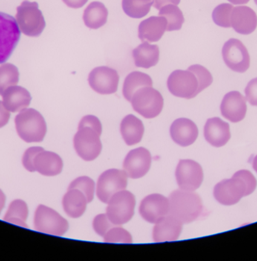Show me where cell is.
<instances>
[{"mask_svg":"<svg viewBox=\"0 0 257 261\" xmlns=\"http://www.w3.org/2000/svg\"><path fill=\"white\" fill-rule=\"evenodd\" d=\"M168 215L182 221L183 224L192 222L203 212L201 198L191 191L177 189L170 194Z\"/></svg>","mask_w":257,"mask_h":261,"instance_id":"6da1fadb","label":"cell"},{"mask_svg":"<svg viewBox=\"0 0 257 261\" xmlns=\"http://www.w3.org/2000/svg\"><path fill=\"white\" fill-rule=\"evenodd\" d=\"M15 129L26 143H40L44 140L47 126L43 116L36 110L25 108L15 118Z\"/></svg>","mask_w":257,"mask_h":261,"instance_id":"7a4b0ae2","label":"cell"},{"mask_svg":"<svg viewBox=\"0 0 257 261\" xmlns=\"http://www.w3.org/2000/svg\"><path fill=\"white\" fill-rule=\"evenodd\" d=\"M15 19L20 31L29 37H38L45 28L44 16L35 2L24 1L17 7Z\"/></svg>","mask_w":257,"mask_h":261,"instance_id":"3957f363","label":"cell"},{"mask_svg":"<svg viewBox=\"0 0 257 261\" xmlns=\"http://www.w3.org/2000/svg\"><path fill=\"white\" fill-rule=\"evenodd\" d=\"M130 102L133 110L147 119L159 115L164 105L162 94L152 87H144L137 90Z\"/></svg>","mask_w":257,"mask_h":261,"instance_id":"277c9868","label":"cell"},{"mask_svg":"<svg viewBox=\"0 0 257 261\" xmlns=\"http://www.w3.org/2000/svg\"><path fill=\"white\" fill-rule=\"evenodd\" d=\"M136 199L132 192L122 190L110 198L107 207V215L113 224L121 226L131 220L134 215Z\"/></svg>","mask_w":257,"mask_h":261,"instance_id":"5b68a950","label":"cell"},{"mask_svg":"<svg viewBox=\"0 0 257 261\" xmlns=\"http://www.w3.org/2000/svg\"><path fill=\"white\" fill-rule=\"evenodd\" d=\"M34 226L38 232L62 236L68 230V222L56 211L40 204L35 211Z\"/></svg>","mask_w":257,"mask_h":261,"instance_id":"8992f818","label":"cell"},{"mask_svg":"<svg viewBox=\"0 0 257 261\" xmlns=\"http://www.w3.org/2000/svg\"><path fill=\"white\" fill-rule=\"evenodd\" d=\"M247 195H249L247 185L236 173L232 178L217 183L214 189V198L223 205L237 204L243 197Z\"/></svg>","mask_w":257,"mask_h":261,"instance_id":"52a82bcc","label":"cell"},{"mask_svg":"<svg viewBox=\"0 0 257 261\" xmlns=\"http://www.w3.org/2000/svg\"><path fill=\"white\" fill-rule=\"evenodd\" d=\"M20 36L16 19L0 12V64L9 59L19 42Z\"/></svg>","mask_w":257,"mask_h":261,"instance_id":"ba28073f","label":"cell"},{"mask_svg":"<svg viewBox=\"0 0 257 261\" xmlns=\"http://www.w3.org/2000/svg\"><path fill=\"white\" fill-rule=\"evenodd\" d=\"M167 87L171 94L182 98H194L199 94L198 80L189 70L173 71L167 81Z\"/></svg>","mask_w":257,"mask_h":261,"instance_id":"9c48e42d","label":"cell"},{"mask_svg":"<svg viewBox=\"0 0 257 261\" xmlns=\"http://www.w3.org/2000/svg\"><path fill=\"white\" fill-rule=\"evenodd\" d=\"M127 177L125 171L119 169H108L102 172L96 185L97 198L102 202L108 203L114 194L126 189Z\"/></svg>","mask_w":257,"mask_h":261,"instance_id":"30bf717a","label":"cell"},{"mask_svg":"<svg viewBox=\"0 0 257 261\" xmlns=\"http://www.w3.org/2000/svg\"><path fill=\"white\" fill-rule=\"evenodd\" d=\"M222 56L226 66L237 73H244L249 69L250 57L241 41L230 39L222 48Z\"/></svg>","mask_w":257,"mask_h":261,"instance_id":"8fae6325","label":"cell"},{"mask_svg":"<svg viewBox=\"0 0 257 261\" xmlns=\"http://www.w3.org/2000/svg\"><path fill=\"white\" fill-rule=\"evenodd\" d=\"M73 146L78 155L85 161L94 160L102 150L99 134L90 127L78 129L73 138Z\"/></svg>","mask_w":257,"mask_h":261,"instance_id":"7c38bea8","label":"cell"},{"mask_svg":"<svg viewBox=\"0 0 257 261\" xmlns=\"http://www.w3.org/2000/svg\"><path fill=\"white\" fill-rule=\"evenodd\" d=\"M119 76L116 70L107 66L93 68L88 76L90 88L99 94H112L117 91Z\"/></svg>","mask_w":257,"mask_h":261,"instance_id":"4fadbf2b","label":"cell"},{"mask_svg":"<svg viewBox=\"0 0 257 261\" xmlns=\"http://www.w3.org/2000/svg\"><path fill=\"white\" fill-rule=\"evenodd\" d=\"M175 177L181 189L194 192L203 181V169L194 160H182L177 164Z\"/></svg>","mask_w":257,"mask_h":261,"instance_id":"5bb4252c","label":"cell"},{"mask_svg":"<svg viewBox=\"0 0 257 261\" xmlns=\"http://www.w3.org/2000/svg\"><path fill=\"white\" fill-rule=\"evenodd\" d=\"M169 200L160 194H151L143 198L139 206L142 218L151 224H156L169 213Z\"/></svg>","mask_w":257,"mask_h":261,"instance_id":"9a60e30c","label":"cell"},{"mask_svg":"<svg viewBox=\"0 0 257 261\" xmlns=\"http://www.w3.org/2000/svg\"><path fill=\"white\" fill-rule=\"evenodd\" d=\"M151 156L149 151L143 147L130 151L123 162V169L131 178L143 177L149 170Z\"/></svg>","mask_w":257,"mask_h":261,"instance_id":"2e32d148","label":"cell"},{"mask_svg":"<svg viewBox=\"0 0 257 261\" xmlns=\"http://www.w3.org/2000/svg\"><path fill=\"white\" fill-rule=\"evenodd\" d=\"M246 98L239 91H230L223 97L220 111L224 118L233 123L243 120L246 114Z\"/></svg>","mask_w":257,"mask_h":261,"instance_id":"e0dca14e","label":"cell"},{"mask_svg":"<svg viewBox=\"0 0 257 261\" xmlns=\"http://www.w3.org/2000/svg\"><path fill=\"white\" fill-rule=\"evenodd\" d=\"M230 23L236 33L246 36L253 33L256 29L257 16L253 10L246 6L234 7Z\"/></svg>","mask_w":257,"mask_h":261,"instance_id":"ac0fdd59","label":"cell"},{"mask_svg":"<svg viewBox=\"0 0 257 261\" xmlns=\"http://www.w3.org/2000/svg\"><path fill=\"white\" fill-rule=\"evenodd\" d=\"M170 134L174 143L181 146H188L197 140L198 129L192 120L179 118L171 124Z\"/></svg>","mask_w":257,"mask_h":261,"instance_id":"d6986e66","label":"cell"},{"mask_svg":"<svg viewBox=\"0 0 257 261\" xmlns=\"http://www.w3.org/2000/svg\"><path fill=\"white\" fill-rule=\"evenodd\" d=\"M204 138L211 146L221 147L230 139V131L227 123L219 117L208 119L203 129Z\"/></svg>","mask_w":257,"mask_h":261,"instance_id":"ffe728a7","label":"cell"},{"mask_svg":"<svg viewBox=\"0 0 257 261\" xmlns=\"http://www.w3.org/2000/svg\"><path fill=\"white\" fill-rule=\"evenodd\" d=\"M183 223L171 215H168L158 221L153 228V241L155 242L174 241L178 239Z\"/></svg>","mask_w":257,"mask_h":261,"instance_id":"44dd1931","label":"cell"},{"mask_svg":"<svg viewBox=\"0 0 257 261\" xmlns=\"http://www.w3.org/2000/svg\"><path fill=\"white\" fill-rule=\"evenodd\" d=\"M168 27V22L163 16H151L139 24L138 32L142 42H159Z\"/></svg>","mask_w":257,"mask_h":261,"instance_id":"7402d4cb","label":"cell"},{"mask_svg":"<svg viewBox=\"0 0 257 261\" xmlns=\"http://www.w3.org/2000/svg\"><path fill=\"white\" fill-rule=\"evenodd\" d=\"M3 103L9 112H20L30 105V93L22 87H9L3 94Z\"/></svg>","mask_w":257,"mask_h":261,"instance_id":"603a6c76","label":"cell"},{"mask_svg":"<svg viewBox=\"0 0 257 261\" xmlns=\"http://www.w3.org/2000/svg\"><path fill=\"white\" fill-rule=\"evenodd\" d=\"M35 172L45 176H55L61 173L63 161L58 154L50 151L42 150L37 154L34 160Z\"/></svg>","mask_w":257,"mask_h":261,"instance_id":"cb8c5ba5","label":"cell"},{"mask_svg":"<svg viewBox=\"0 0 257 261\" xmlns=\"http://www.w3.org/2000/svg\"><path fill=\"white\" fill-rule=\"evenodd\" d=\"M159 48L158 45H151L144 42L137 48L133 49V58L137 68H148L156 66L159 61Z\"/></svg>","mask_w":257,"mask_h":261,"instance_id":"d4e9b609","label":"cell"},{"mask_svg":"<svg viewBox=\"0 0 257 261\" xmlns=\"http://www.w3.org/2000/svg\"><path fill=\"white\" fill-rule=\"evenodd\" d=\"M120 132L127 145L137 144L142 140L143 136V123L133 114H128L121 122Z\"/></svg>","mask_w":257,"mask_h":261,"instance_id":"484cf974","label":"cell"},{"mask_svg":"<svg viewBox=\"0 0 257 261\" xmlns=\"http://www.w3.org/2000/svg\"><path fill=\"white\" fill-rule=\"evenodd\" d=\"M87 200L85 195L78 189H68L63 198L64 212L70 218H80L87 208Z\"/></svg>","mask_w":257,"mask_h":261,"instance_id":"4316f807","label":"cell"},{"mask_svg":"<svg viewBox=\"0 0 257 261\" xmlns=\"http://www.w3.org/2000/svg\"><path fill=\"white\" fill-rule=\"evenodd\" d=\"M108 10L102 3L94 1L90 3L85 9L83 20L87 28L98 30L107 22Z\"/></svg>","mask_w":257,"mask_h":261,"instance_id":"83f0119b","label":"cell"},{"mask_svg":"<svg viewBox=\"0 0 257 261\" xmlns=\"http://www.w3.org/2000/svg\"><path fill=\"white\" fill-rule=\"evenodd\" d=\"M152 80L148 74L141 71H133L124 80L122 94L125 100L130 102L137 90L144 87H152Z\"/></svg>","mask_w":257,"mask_h":261,"instance_id":"f1b7e54d","label":"cell"},{"mask_svg":"<svg viewBox=\"0 0 257 261\" xmlns=\"http://www.w3.org/2000/svg\"><path fill=\"white\" fill-rule=\"evenodd\" d=\"M29 215L28 205L22 200H14L9 204V208L5 215V221L20 227H28L26 220Z\"/></svg>","mask_w":257,"mask_h":261,"instance_id":"f546056e","label":"cell"},{"mask_svg":"<svg viewBox=\"0 0 257 261\" xmlns=\"http://www.w3.org/2000/svg\"><path fill=\"white\" fill-rule=\"evenodd\" d=\"M152 6V0H122V10L133 19H141L148 14Z\"/></svg>","mask_w":257,"mask_h":261,"instance_id":"4dcf8cb0","label":"cell"},{"mask_svg":"<svg viewBox=\"0 0 257 261\" xmlns=\"http://www.w3.org/2000/svg\"><path fill=\"white\" fill-rule=\"evenodd\" d=\"M159 16H163L168 22L166 31H177L182 29L185 22L182 10L176 5L168 4L159 10Z\"/></svg>","mask_w":257,"mask_h":261,"instance_id":"1f68e13d","label":"cell"},{"mask_svg":"<svg viewBox=\"0 0 257 261\" xmlns=\"http://www.w3.org/2000/svg\"><path fill=\"white\" fill-rule=\"evenodd\" d=\"M19 80L18 68L12 64H3L0 66V95L11 86L16 85Z\"/></svg>","mask_w":257,"mask_h":261,"instance_id":"d6a6232c","label":"cell"},{"mask_svg":"<svg viewBox=\"0 0 257 261\" xmlns=\"http://www.w3.org/2000/svg\"><path fill=\"white\" fill-rule=\"evenodd\" d=\"M234 6L229 4H222L217 6L212 13L214 23L223 28H230V16Z\"/></svg>","mask_w":257,"mask_h":261,"instance_id":"836d02e7","label":"cell"},{"mask_svg":"<svg viewBox=\"0 0 257 261\" xmlns=\"http://www.w3.org/2000/svg\"><path fill=\"white\" fill-rule=\"evenodd\" d=\"M78 189L81 191L87 198V202L90 203L93 201L94 195L95 183L92 178L87 176H81L73 180L68 189Z\"/></svg>","mask_w":257,"mask_h":261,"instance_id":"e575fe53","label":"cell"},{"mask_svg":"<svg viewBox=\"0 0 257 261\" xmlns=\"http://www.w3.org/2000/svg\"><path fill=\"white\" fill-rule=\"evenodd\" d=\"M104 241L107 243H122V244H132L131 234L122 227H112L106 233L104 237Z\"/></svg>","mask_w":257,"mask_h":261,"instance_id":"d590c367","label":"cell"},{"mask_svg":"<svg viewBox=\"0 0 257 261\" xmlns=\"http://www.w3.org/2000/svg\"><path fill=\"white\" fill-rule=\"evenodd\" d=\"M189 71H192L197 80H198L199 88L198 92L200 93L203 90L210 86L213 82V77L211 72L204 67L200 65H191L188 68Z\"/></svg>","mask_w":257,"mask_h":261,"instance_id":"8d00e7d4","label":"cell"},{"mask_svg":"<svg viewBox=\"0 0 257 261\" xmlns=\"http://www.w3.org/2000/svg\"><path fill=\"white\" fill-rule=\"evenodd\" d=\"M114 224L109 219L107 214H100L95 217L93 221V227L95 232L101 237H104L107 231L112 227H115Z\"/></svg>","mask_w":257,"mask_h":261,"instance_id":"74e56055","label":"cell"},{"mask_svg":"<svg viewBox=\"0 0 257 261\" xmlns=\"http://www.w3.org/2000/svg\"><path fill=\"white\" fill-rule=\"evenodd\" d=\"M44 150L42 147L39 146H34L30 147L24 152L22 157V164L26 170L31 172H35L34 168V160L37 154L41 151Z\"/></svg>","mask_w":257,"mask_h":261,"instance_id":"f35d334b","label":"cell"},{"mask_svg":"<svg viewBox=\"0 0 257 261\" xmlns=\"http://www.w3.org/2000/svg\"><path fill=\"white\" fill-rule=\"evenodd\" d=\"M84 127H90L96 131L99 136L102 134V124L97 117L93 115H87L81 119L78 129Z\"/></svg>","mask_w":257,"mask_h":261,"instance_id":"ab89813d","label":"cell"},{"mask_svg":"<svg viewBox=\"0 0 257 261\" xmlns=\"http://www.w3.org/2000/svg\"><path fill=\"white\" fill-rule=\"evenodd\" d=\"M246 100L252 106L257 107V77L252 79L245 88Z\"/></svg>","mask_w":257,"mask_h":261,"instance_id":"60d3db41","label":"cell"},{"mask_svg":"<svg viewBox=\"0 0 257 261\" xmlns=\"http://www.w3.org/2000/svg\"><path fill=\"white\" fill-rule=\"evenodd\" d=\"M236 174L243 178L245 182L247 185L248 192H249V195L252 194L255 191L257 185L256 179L254 175L248 170H240L236 172Z\"/></svg>","mask_w":257,"mask_h":261,"instance_id":"b9f144b4","label":"cell"},{"mask_svg":"<svg viewBox=\"0 0 257 261\" xmlns=\"http://www.w3.org/2000/svg\"><path fill=\"white\" fill-rule=\"evenodd\" d=\"M10 118V112L5 108L3 101H0V128L7 124Z\"/></svg>","mask_w":257,"mask_h":261,"instance_id":"7bdbcfd3","label":"cell"},{"mask_svg":"<svg viewBox=\"0 0 257 261\" xmlns=\"http://www.w3.org/2000/svg\"><path fill=\"white\" fill-rule=\"evenodd\" d=\"M180 2L181 0H152V5L156 10H159L168 4L177 6L180 4Z\"/></svg>","mask_w":257,"mask_h":261,"instance_id":"ee69618b","label":"cell"},{"mask_svg":"<svg viewBox=\"0 0 257 261\" xmlns=\"http://www.w3.org/2000/svg\"><path fill=\"white\" fill-rule=\"evenodd\" d=\"M64 4L72 9H79L84 7L88 0H62Z\"/></svg>","mask_w":257,"mask_h":261,"instance_id":"f6af8a7d","label":"cell"},{"mask_svg":"<svg viewBox=\"0 0 257 261\" xmlns=\"http://www.w3.org/2000/svg\"><path fill=\"white\" fill-rule=\"evenodd\" d=\"M5 204H6V195L3 193V191L0 189V214L4 207Z\"/></svg>","mask_w":257,"mask_h":261,"instance_id":"bcb514c9","label":"cell"},{"mask_svg":"<svg viewBox=\"0 0 257 261\" xmlns=\"http://www.w3.org/2000/svg\"><path fill=\"white\" fill-rule=\"evenodd\" d=\"M228 1L234 5H243V4H247L249 0H228Z\"/></svg>","mask_w":257,"mask_h":261,"instance_id":"7dc6e473","label":"cell"},{"mask_svg":"<svg viewBox=\"0 0 257 261\" xmlns=\"http://www.w3.org/2000/svg\"><path fill=\"white\" fill-rule=\"evenodd\" d=\"M252 168L257 172V155L254 157L253 160H252Z\"/></svg>","mask_w":257,"mask_h":261,"instance_id":"c3c4849f","label":"cell"},{"mask_svg":"<svg viewBox=\"0 0 257 261\" xmlns=\"http://www.w3.org/2000/svg\"><path fill=\"white\" fill-rule=\"evenodd\" d=\"M254 2H255V5L257 6V0H254Z\"/></svg>","mask_w":257,"mask_h":261,"instance_id":"681fc988","label":"cell"}]
</instances>
